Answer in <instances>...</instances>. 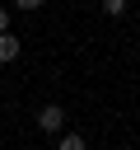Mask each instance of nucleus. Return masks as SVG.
Segmentation results:
<instances>
[{
	"mask_svg": "<svg viewBox=\"0 0 140 150\" xmlns=\"http://www.w3.org/2000/svg\"><path fill=\"white\" fill-rule=\"evenodd\" d=\"M47 136H56V131H65V108L61 103H47V108H37V117H33Z\"/></svg>",
	"mask_w": 140,
	"mask_h": 150,
	"instance_id": "f257e3e1",
	"label": "nucleus"
},
{
	"mask_svg": "<svg viewBox=\"0 0 140 150\" xmlns=\"http://www.w3.org/2000/svg\"><path fill=\"white\" fill-rule=\"evenodd\" d=\"M19 52H23V42H19L14 33H0V61L9 66V61H19Z\"/></svg>",
	"mask_w": 140,
	"mask_h": 150,
	"instance_id": "f03ea898",
	"label": "nucleus"
},
{
	"mask_svg": "<svg viewBox=\"0 0 140 150\" xmlns=\"http://www.w3.org/2000/svg\"><path fill=\"white\" fill-rule=\"evenodd\" d=\"M56 150H84V136H79V131H61Z\"/></svg>",
	"mask_w": 140,
	"mask_h": 150,
	"instance_id": "7ed1b4c3",
	"label": "nucleus"
},
{
	"mask_svg": "<svg viewBox=\"0 0 140 150\" xmlns=\"http://www.w3.org/2000/svg\"><path fill=\"white\" fill-rule=\"evenodd\" d=\"M126 5H131V0H103V14H107V19H121Z\"/></svg>",
	"mask_w": 140,
	"mask_h": 150,
	"instance_id": "20e7f679",
	"label": "nucleus"
},
{
	"mask_svg": "<svg viewBox=\"0 0 140 150\" xmlns=\"http://www.w3.org/2000/svg\"><path fill=\"white\" fill-rule=\"evenodd\" d=\"M14 9H23V14H33V9H42V0H9Z\"/></svg>",
	"mask_w": 140,
	"mask_h": 150,
	"instance_id": "39448f33",
	"label": "nucleus"
},
{
	"mask_svg": "<svg viewBox=\"0 0 140 150\" xmlns=\"http://www.w3.org/2000/svg\"><path fill=\"white\" fill-rule=\"evenodd\" d=\"M0 33H9V9L0 5Z\"/></svg>",
	"mask_w": 140,
	"mask_h": 150,
	"instance_id": "423d86ee",
	"label": "nucleus"
}]
</instances>
